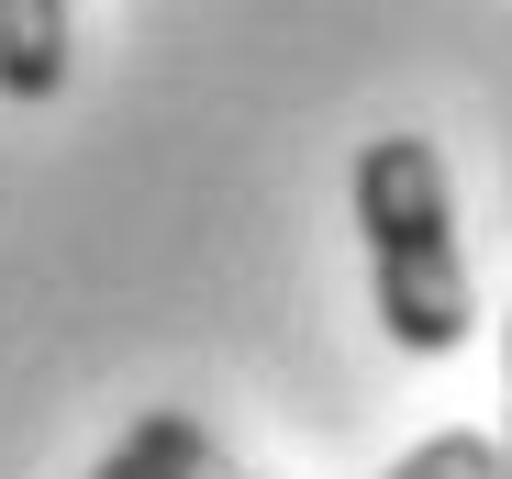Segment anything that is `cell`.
Wrapping results in <instances>:
<instances>
[{"label":"cell","instance_id":"6da1fadb","mask_svg":"<svg viewBox=\"0 0 512 479\" xmlns=\"http://www.w3.org/2000/svg\"><path fill=\"white\" fill-rule=\"evenodd\" d=\"M357 246H368V290L379 324L412 357H457L479 301H468V257H457V190L446 156L423 134H368L357 145Z\"/></svg>","mask_w":512,"mask_h":479},{"label":"cell","instance_id":"7a4b0ae2","mask_svg":"<svg viewBox=\"0 0 512 479\" xmlns=\"http://www.w3.org/2000/svg\"><path fill=\"white\" fill-rule=\"evenodd\" d=\"M78 67V0H0V101H56Z\"/></svg>","mask_w":512,"mask_h":479},{"label":"cell","instance_id":"5b68a950","mask_svg":"<svg viewBox=\"0 0 512 479\" xmlns=\"http://www.w3.org/2000/svg\"><path fill=\"white\" fill-rule=\"evenodd\" d=\"M90 479H145V468H134V446H112V457H101Z\"/></svg>","mask_w":512,"mask_h":479},{"label":"cell","instance_id":"3957f363","mask_svg":"<svg viewBox=\"0 0 512 479\" xmlns=\"http://www.w3.org/2000/svg\"><path fill=\"white\" fill-rule=\"evenodd\" d=\"M123 446H134V468H145V479H245V468L223 457V435H212V424H190L179 402L134 413V435H123Z\"/></svg>","mask_w":512,"mask_h":479},{"label":"cell","instance_id":"8992f818","mask_svg":"<svg viewBox=\"0 0 512 479\" xmlns=\"http://www.w3.org/2000/svg\"><path fill=\"white\" fill-rule=\"evenodd\" d=\"M501 379H512V324H501ZM501 479H512V424H501Z\"/></svg>","mask_w":512,"mask_h":479},{"label":"cell","instance_id":"277c9868","mask_svg":"<svg viewBox=\"0 0 512 479\" xmlns=\"http://www.w3.org/2000/svg\"><path fill=\"white\" fill-rule=\"evenodd\" d=\"M390 479H501V435H468V424H446V435H423Z\"/></svg>","mask_w":512,"mask_h":479}]
</instances>
